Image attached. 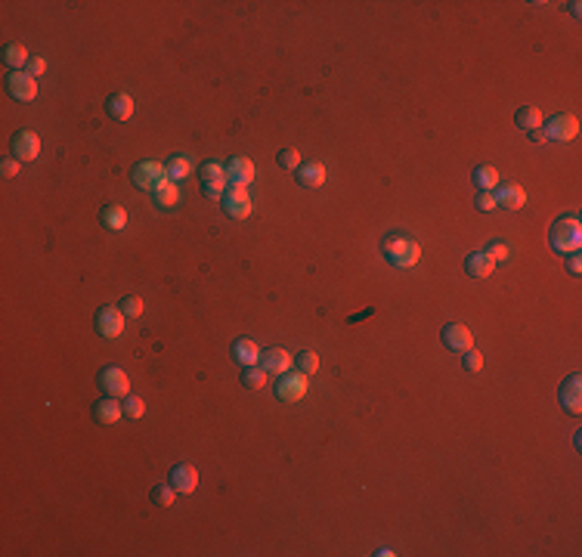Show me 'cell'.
Masks as SVG:
<instances>
[{
    "mask_svg": "<svg viewBox=\"0 0 582 557\" xmlns=\"http://www.w3.org/2000/svg\"><path fill=\"white\" fill-rule=\"evenodd\" d=\"M548 242L557 254H579L582 248V223L579 217H557L548 229Z\"/></svg>",
    "mask_w": 582,
    "mask_h": 557,
    "instance_id": "cell-1",
    "label": "cell"
},
{
    "mask_svg": "<svg viewBox=\"0 0 582 557\" xmlns=\"http://www.w3.org/2000/svg\"><path fill=\"white\" fill-rule=\"evenodd\" d=\"M384 257L391 266H400V270H409V266H415L421 260V248L415 239H409V235H387L384 245H381Z\"/></svg>",
    "mask_w": 582,
    "mask_h": 557,
    "instance_id": "cell-2",
    "label": "cell"
},
{
    "mask_svg": "<svg viewBox=\"0 0 582 557\" xmlns=\"http://www.w3.org/2000/svg\"><path fill=\"white\" fill-rule=\"evenodd\" d=\"M133 183H137V189L143 192H158L164 183H170L168 177V167L161 165V161H140L137 167H133Z\"/></svg>",
    "mask_w": 582,
    "mask_h": 557,
    "instance_id": "cell-3",
    "label": "cell"
},
{
    "mask_svg": "<svg viewBox=\"0 0 582 557\" xmlns=\"http://www.w3.org/2000/svg\"><path fill=\"white\" fill-rule=\"evenodd\" d=\"M220 205H223V211H226V217H233V220L251 217V195L245 186H229V189L223 192Z\"/></svg>",
    "mask_w": 582,
    "mask_h": 557,
    "instance_id": "cell-4",
    "label": "cell"
},
{
    "mask_svg": "<svg viewBox=\"0 0 582 557\" xmlns=\"http://www.w3.org/2000/svg\"><path fill=\"white\" fill-rule=\"evenodd\" d=\"M100 387H102L106 397L124 399V397H130V378H128V371H124V369L109 366V369L100 371Z\"/></svg>",
    "mask_w": 582,
    "mask_h": 557,
    "instance_id": "cell-5",
    "label": "cell"
},
{
    "mask_svg": "<svg viewBox=\"0 0 582 557\" xmlns=\"http://www.w3.org/2000/svg\"><path fill=\"white\" fill-rule=\"evenodd\" d=\"M276 397H279L282 403H297V399H304L307 397V375H304V371L288 375L285 371V378L276 381Z\"/></svg>",
    "mask_w": 582,
    "mask_h": 557,
    "instance_id": "cell-6",
    "label": "cell"
},
{
    "mask_svg": "<svg viewBox=\"0 0 582 557\" xmlns=\"http://www.w3.org/2000/svg\"><path fill=\"white\" fill-rule=\"evenodd\" d=\"M124 316L121 307H102L100 313H96V331L102 334V338H121L124 331Z\"/></svg>",
    "mask_w": 582,
    "mask_h": 557,
    "instance_id": "cell-7",
    "label": "cell"
},
{
    "mask_svg": "<svg viewBox=\"0 0 582 557\" xmlns=\"http://www.w3.org/2000/svg\"><path fill=\"white\" fill-rule=\"evenodd\" d=\"M6 90H10L13 99L32 102L37 96V78H32L28 71H13L10 78H6Z\"/></svg>",
    "mask_w": 582,
    "mask_h": 557,
    "instance_id": "cell-8",
    "label": "cell"
},
{
    "mask_svg": "<svg viewBox=\"0 0 582 557\" xmlns=\"http://www.w3.org/2000/svg\"><path fill=\"white\" fill-rule=\"evenodd\" d=\"M548 133V139H557V143H567V139H573L579 133V121L573 115H555L551 121L542 128Z\"/></svg>",
    "mask_w": 582,
    "mask_h": 557,
    "instance_id": "cell-9",
    "label": "cell"
},
{
    "mask_svg": "<svg viewBox=\"0 0 582 557\" xmlns=\"http://www.w3.org/2000/svg\"><path fill=\"white\" fill-rule=\"evenodd\" d=\"M226 180H229V186H248L251 180H255V161L245 158V155H236V158H229Z\"/></svg>",
    "mask_w": 582,
    "mask_h": 557,
    "instance_id": "cell-10",
    "label": "cell"
},
{
    "mask_svg": "<svg viewBox=\"0 0 582 557\" xmlns=\"http://www.w3.org/2000/svg\"><path fill=\"white\" fill-rule=\"evenodd\" d=\"M561 406L570 415H579L582 412V378L579 375H570L561 384Z\"/></svg>",
    "mask_w": 582,
    "mask_h": 557,
    "instance_id": "cell-11",
    "label": "cell"
},
{
    "mask_svg": "<svg viewBox=\"0 0 582 557\" xmlns=\"http://www.w3.org/2000/svg\"><path fill=\"white\" fill-rule=\"evenodd\" d=\"M37 152H41V139H37V133L19 130L16 137H13V155H16L19 161H34Z\"/></svg>",
    "mask_w": 582,
    "mask_h": 557,
    "instance_id": "cell-12",
    "label": "cell"
},
{
    "mask_svg": "<svg viewBox=\"0 0 582 557\" xmlns=\"http://www.w3.org/2000/svg\"><path fill=\"white\" fill-rule=\"evenodd\" d=\"M443 344L449 347V350H455V353H465V350H471V347H474L471 329H465V325H459V322L446 325V329H443Z\"/></svg>",
    "mask_w": 582,
    "mask_h": 557,
    "instance_id": "cell-13",
    "label": "cell"
},
{
    "mask_svg": "<svg viewBox=\"0 0 582 557\" xmlns=\"http://www.w3.org/2000/svg\"><path fill=\"white\" fill-rule=\"evenodd\" d=\"M465 270L471 279H489L492 270H496V260H492L487 251H471V254L465 257Z\"/></svg>",
    "mask_w": 582,
    "mask_h": 557,
    "instance_id": "cell-14",
    "label": "cell"
},
{
    "mask_svg": "<svg viewBox=\"0 0 582 557\" xmlns=\"http://www.w3.org/2000/svg\"><path fill=\"white\" fill-rule=\"evenodd\" d=\"M124 415V406L115 397H106L100 403H93V421L96 425H118V418Z\"/></svg>",
    "mask_w": 582,
    "mask_h": 557,
    "instance_id": "cell-15",
    "label": "cell"
},
{
    "mask_svg": "<svg viewBox=\"0 0 582 557\" xmlns=\"http://www.w3.org/2000/svg\"><path fill=\"white\" fill-rule=\"evenodd\" d=\"M260 356H264V353H260V347H257L251 338H238L236 344H233V359H236L242 369L257 366V362H260Z\"/></svg>",
    "mask_w": 582,
    "mask_h": 557,
    "instance_id": "cell-16",
    "label": "cell"
},
{
    "mask_svg": "<svg viewBox=\"0 0 582 557\" xmlns=\"http://www.w3.org/2000/svg\"><path fill=\"white\" fill-rule=\"evenodd\" d=\"M297 183L304 189H323L325 186V167L319 161H307V165L297 167Z\"/></svg>",
    "mask_w": 582,
    "mask_h": 557,
    "instance_id": "cell-17",
    "label": "cell"
},
{
    "mask_svg": "<svg viewBox=\"0 0 582 557\" xmlns=\"http://www.w3.org/2000/svg\"><path fill=\"white\" fill-rule=\"evenodd\" d=\"M496 205L508 207V211H520V207L527 205L524 186H499V189H496Z\"/></svg>",
    "mask_w": 582,
    "mask_h": 557,
    "instance_id": "cell-18",
    "label": "cell"
},
{
    "mask_svg": "<svg viewBox=\"0 0 582 557\" xmlns=\"http://www.w3.org/2000/svg\"><path fill=\"white\" fill-rule=\"evenodd\" d=\"M170 486H174L177 493H192V489L198 486V471L192 465H177L174 471H170Z\"/></svg>",
    "mask_w": 582,
    "mask_h": 557,
    "instance_id": "cell-19",
    "label": "cell"
},
{
    "mask_svg": "<svg viewBox=\"0 0 582 557\" xmlns=\"http://www.w3.org/2000/svg\"><path fill=\"white\" fill-rule=\"evenodd\" d=\"M260 362H264L266 375H285V371L291 369V353L282 350V347H273V350H266L264 356H260Z\"/></svg>",
    "mask_w": 582,
    "mask_h": 557,
    "instance_id": "cell-20",
    "label": "cell"
},
{
    "mask_svg": "<svg viewBox=\"0 0 582 557\" xmlns=\"http://www.w3.org/2000/svg\"><path fill=\"white\" fill-rule=\"evenodd\" d=\"M106 111H109V118H115V121H128V118L133 115V99L128 93H111L109 102H106Z\"/></svg>",
    "mask_w": 582,
    "mask_h": 557,
    "instance_id": "cell-21",
    "label": "cell"
},
{
    "mask_svg": "<svg viewBox=\"0 0 582 557\" xmlns=\"http://www.w3.org/2000/svg\"><path fill=\"white\" fill-rule=\"evenodd\" d=\"M198 177H201V186H229L226 180V165H217V161H205V165L198 167Z\"/></svg>",
    "mask_w": 582,
    "mask_h": 557,
    "instance_id": "cell-22",
    "label": "cell"
},
{
    "mask_svg": "<svg viewBox=\"0 0 582 557\" xmlns=\"http://www.w3.org/2000/svg\"><path fill=\"white\" fill-rule=\"evenodd\" d=\"M474 183L480 186V192H496L499 189V170L492 165H477L474 167Z\"/></svg>",
    "mask_w": 582,
    "mask_h": 557,
    "instance_id": "cell-23",
    "label": "cell"
},
{
    "mask_svg": "<svg viewBox=\"0 0 582 557\" xmlns=\"http://www.w3.org/2000/svg\"><path fill=\"white\" fill-rule=\"evenodd\" d=\"M28 59H32V56H28V50L22 47V43H6V50H4V62L10 65L13 71H22V69H25Z\"/></svg>",
    "mask_w": 582,
    "mask_h": 557,
    "instance_id": "cell-24",
    "label": "cell"
},
{
    "mask_svg": "<svg viewBox=\"0 0 582 557\" xmlns=\"http://www.w3.org/2000/svg\"><path fill=\"white\" fill-rule=\"evenodd\" d=\"M514 121H517V128L520 130H536V128H542V111L536 109V106H524V109H517V115H514Z\"/></svg>",
    "mask_w": 582,
    "mask_h": 557,
    "instance_id": "cell-25",
    "label": "cell"
},
{
    "mask_svg": "<svg viewBox=\"0 0 582 557\" xmlns=\"http://www.w3.org/2000/svg\"><path fill=\"white\" fill-rule=\"evenodd\" d=\"M100 220H102V226H106V229H115V233H118V229L128 226V211H124L121 205H109L106 211H102Z\"/></svg>",
    "mask_w": 582,
    "mask_h": 557,
    "instance_id": "cell-26",
    "label": "cell"
},
{
    "mask_svg": "<svg viewBox=\"0 0 582 557\" xmlns=\"http://www.w3.org/2000/svg\"><path fill=\"white\" fill-rule=\"evenodd\" d=\"M177 202H180V186H177L174 180H170V183H164L161 189L155 192V205L164 207V211H168V207H174Z\"/></svg>",
    "mask_w": 582,
    "mask_h": 557,
    "instance_id": "cell-27",
    "label": "cell"
},
{
    "mask_svg": "<svg viewBox=\"0 0 582 557\" xmlns=\"http://www.w3.org/2000/svg\"><path fill=\"white\" fill-rule=\"evenodd\" d=\"M164 167H168V177L174 183L177 180H186V177L192 174V165H189V158H186V155H174V158H168V165H164Z\"/></svg>",
    "mask_w": 582,
    "mask_h": 557,
    "instance_id": "cell-28",
    "label": "cell"
},
{
    "mask_svg": "<svg viewBox=\"0 0 582 557\" xmlns=\"http://www.w3.org/2000/svg\"><path fill=\"white\" fill-rule=\"evenodd\" d=\"M242 384H245L248 390H260V387L266 384V369H264V366H260V369H257V366L242 369Z\"/></svg>",
    "mask_w": 582,
    "mask_h": 557,
    "instance_id": "cell-29",
    "label": "cell"
},
{
    "mask_svg": "<svg viewBox=\"0 0 582 557\" xmlns=\"http://www.w3.org/2000/svg\"><path fill=\"white\" fill-rule=\"evenodd\" d=\"M152 502L158 504V508H170V504L177 502V489L170 486V483H158V486L152 489Z\"/></svg>",
    "mask_w": 582,
    "mask_h": 557,
    "instance_id": "cell-30",
    "label": "cell"
},
{
    "mask_svg": "<svg viewBox=\"0 0 582 557\" xmlns=\"http://www.w3.org/2000/svg\"><path fill=\"white\" fill-rule=\"evenodd\" d=\"M295 366H297V371H304V375H316V371H319V356L313 350H301L295 356Z\"/></svg>",
    "mask_w": 582,
    "mask_h": 557,
    "instance_id": "cell-31",
    "label": "cell"
},
{
    "mask_svg": "<svg viewBox=\"0 0 582 557\" xmlns=\"http://www.w3.org/2000/svg\"><path fill=\"white\" fill-rule=\"evenodd\" d=\"M487 254L496 260V263H505V260L511 257V245H508V242H502V239H496V242H489Z\"/></svg>",
    "mask_w": 582,
    "mask_h": 557,
    "instance_id": "cell-32",
    "label": "cell"
},
{
    "mask_svg": "<svg viewBox=\"0 0 582 557\" xmlns=\"http://www.w3.org/2000/svg\"><path fill=\"white\" fill-rule=\"evenodd\" d=\"M279 167L282 170H297V167H301V152H297V149H282V152H279Z\"/></svg>",
    "mask_w": 582,
    "mask_h": 557,
    "instance_id": "cell-33",
    "label": "cell"
},
{
    "mask_svg": "<svg viewBox=\"0 0 582 557\" xmlns=\"http://www.w3.org/2000/svg\"><path fill=\"white\" fill-rule=\"evenodd\" d=\"M124 415L128 418H143V412H146V403L140 397H124Z\"/></svg>",
    "mask_w": 582,
    "mask_h": 557,
    "instance_id": "cell-34",
    "label": "cell"
},
{
    "mask_svg": "<svg viewBox=\"0 0 582 557\" xmlns=\"http://www.w3.org/2000/svg\"><path fill=\"white\" fill-rule=\"evenodd\" d=\"M118 307H121V313L124 316H143V297H124L121 303H118Z\"/></svg>",
    "mask_w": 582,
    "mask_h": 557,
    "instance_id": "cell-35",
    "label": "cell"
},
{
    "mask_svg": "<svg viewBox=\"0 0 582 557\" xmlns=\"http://www.w3.org/2000/svg\"><path fill=\"white\" fill-rule=\"evenodd\" d=\"M477 211H496V192H480V195H477Z\"/></svg>",
    "mask_w": 582,
    "mask_h": 557,
    "instance_id": "cell-36",
    "label": "cell"
},
{
    "mask_svg": "<svg viewBox=\"0 0 582 557\" xmlns=\"http://www.w3.org/2000/svg\"><path fill=\"white\" fill-rule=\"evenodd\" d=\"M465 369L468 371H480L483 369V356L477 353L474 347H471V350H465Z\"/></svg>",
    "mask_w": 582,
    "mask_h": 557,
    "instance_id": "cell-37",
    "label": "cell"
},
{
    "mask_svg": "<svg viewBox=\"0 0 582 557\" xmlns=\"http://www.w3.org/2000/svg\"><path fill=\"white\" fill-rule=\"evenodd\" d=\"M229 186H217V183H211V186H201V192H205V198H211V202H220L223 198V192H226Z\"/></svg>",
    "mask_w": 582,
    "mask_h": 557,
    "instance_id": "cell-38",
    "label": "cell"
},
{
    "mask_svg": "<svg viewBox=\"0 0 582 557\" xmlns=\"http://www.w3.org/2000/svg\"><path fill=\"white\" fill-rule=\"evenodd\" d=\"M25 71H28V74H32V78H37V74H43V71H47V62H43V59H41V56H34V59H28Z\"/></svg>",
    "mask_w": 582,
    "mask_h": 557,
    "instance_id": "cell-39",
    "label": "cell"
},
{
    "mask_svg": "<svg viewBox=\"0 0 582 557\" xmlns=\"http://www.w3.org/2000/svg\"><path fill=\"white\" fill-rule=\"evenodd\" d=\"M0 174H4V177H16L19 174V158H6L4 165H0Z\"/></svg>",
    "mask_w": 582,
    "mask_h": 557,
    "instance_id": "cell-40",
    "label": "cell"
},
{
    "mask_svg": "<svg viewBox=\"0 0 582 557\" xmlns=\"http://www.w3.org/2000/svg\"><path fill=\"white\" fill-rule=\"evenodd\" d=\"M567 266H570V273H573V276H579V273H582V257H579V254H570V260H567Z\"/></svg>",
    "mask_w": 582,
    "mask_h": 557,
    "instance_id": "cell-41",
    "label": "cell"
},
{
    "mask_svg": "<svg viewBox=\"0 0 582 557\" xmlns=\"http://www.w3.org/2000/svg\"><path fill=\"white\" fill-rule=\"evenodd\" d=\"M529 139H533V143H548V133L542 128H536V130H529Z\"/></svg>",
    "mask_w": 582,
    "mask_h": 557,
    "instance_id": "cell-42",
    "label": "cell"
}]
</instances>
